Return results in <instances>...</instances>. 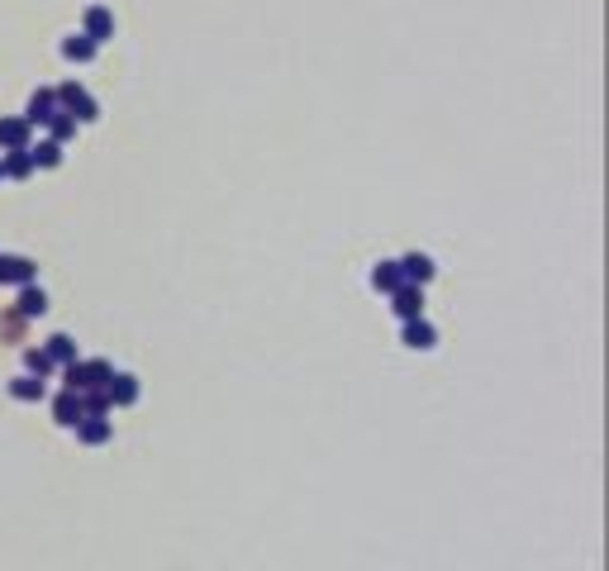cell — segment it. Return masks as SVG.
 Instances as JSON below:
<instances>
[{
	"label": "cell",
	"mask_w": 609,
	"mask_h": 571,
	"mask_svg": "<svg viewBox=\"0 0 609 571\" xmlns=\"http://www.w3.org/2000/svg\"><path fill=\"white\" fill-rule=\"evenodd\" d=\"M25 372H29V376H53L57 362L48 357V348H25Z\"/></svg>",
	"instance_id": "ffe728a7"
},
{
	"label": "cell",
	"mask_w": 609,
	"mask_h": 571,
	"mask_svg": "<svg viewBox=\"0 0 609 571\" xmlns=\"http://www.w3.org/2000/svg\"><path fill=\"white\" fill-rule=\"evenodd\" d=\"M391 310H395V320H424V286H395L391 291Z\"/></svg>",
	"instance_id": "277c9868"
},
{
	"label": "cell",
	"mask_w": 609,
	"mask_h": 571,
	"mask_svg": "<svg viewBox=\"0 0 609 571\" xmlns=\"http://www.w3.org/2000/svg\"><path fill=\"white\" fill-rule=\"evenodd\" d=\"M405 348H414V352L438 348V329L429 320H405Z\"/></svg>",
	"instance_id": "7c38bea8"
},
{
	"label": "cell",
	"mask_w": 609,
	"mask_h": 571,
	"mask_svg": "<svg viewBox=\"0 0 609 571\" xmlns=\"http://www.w3.org/2000/svg\"><path fill=\"white\" fill-rule=\"evenodd\" d=\"M53 419L62 429H76L81 419H86V410H81V391H57L53 395Z\"/></svg>",
	"instance_id": "9c48e42d"
},
{
	"label": "cell",
	"mask_w": 609,
	"mask_h": 571,
	"mask_svg": "<svg viewBox=\"0 0 609 571\" xmlns=\"http://www.w3.org/2000/svg\"><path fill=\"white\" fill-rule=\"evenodd\" d=\"M44 129H48V138H53V143H67V138H76V119H72L67 110H57V115L44 124Z\"/></svg>",
	"instance_id": "44dd1931"
},
{
	"label": "cell",
	"mask_w": 609,
	"mask_h": 571,
	"mask_svg": "<svg viewBox=\"0 0 609 571\" xmlns=\"http://www.w3.org/2000/svg\"><path fill=\"white\" fill-rule=\"evenodd\" d=\"M371 286L381 291V295H391L395 286H405V277H401V262H376V267H371Z\"/></svg>",
	"instance_id": "e0dca14e"
},
{
	"label": "cell",
	"mask_w": 609,
	"mask_h": 571,
	"mask_svg": "<svg viewBox=\"0 0 609 571\" xmlns=\"http://www.w3.org/2000/svg\"><path fill=\"white\" fill-rule=\"evenodd\" d=\"M10 395L19 400V405H38V400L48 395V386H44V376H29V372H25V376L10 381Z\"/></svg>",
	"instance_id": "4fadbf2b"
},
{
	"label": "cell",
	"mask_w": 609,
	"mask_h": 571,
	"mask_svg": "<svg viewBox=\"0 0 609 571\" xmlns=\"http://www.w3.org/2000/svg\"><path fill=\"white\" fill-rule=\"evenodd\" d=\"M34 129L25 115H0V153H15V148H29Z\"/></svg>",
	"instance_id": "5b68a950"
},
{
	"label": "cell",
	"mask_w": 609,
	"mask_h": 571,
	"mask_svg": "<svg viewBox=\"0 0 609 571\" xmlns=\"http://www.w3.org/2000/svg\"><path fill=\"white\" fill-rule=\"evenodd\" d=\"M81 410H86V414H110L115 405H110V395H105V391H81Z\"/></svg>",
	"instance_id": "7402d4cb"
},
{
	"label": "cell",
	"mask_w": 609,
	"mask_h": 571,
	"mask_svg": "<svg viewBox=\"0 0 609 571\" xmlns=\"http://www.w3.org/2000/svg\"><path fill=\"white\" fill-rule=\"evenodd\" d=\"M0 172H5V181H29V177H34L29 148H15V153H0Z\"/></svg>",
	"instance_id": "5bb4252c"
},
{
	"label": "cell",
	"mask_w": 609,
	"mask_h": 571,
	"mask_svg": "<svg viewBox=\"0 0 609 571\" xmlns=\"http://www.w3.org/2000/svg\"><path fill=\"white\" fill-rule=\"evenodd\" d=\"M57 105L67 110L76 124H96L100 119V100L86 91V87H76V81H62L57 87Z\"/></svg>",
	"instance_id": "6da1fadb"
},
{
	"label": "cell",
	"mask_w": 609,
	"mask_h": 571,
	"mask_svg": "<svg viewBox=\"0 0 609 571\" xmlns=\"http://www.w3.org/2000/svg\"><path fill=\"white\" fill-rule=\"evenodd\" d=\"M96 53H100V44H91L86 34L62 38V57H67V62H76V67H86V62H96Z\"/></svg>",
	"instance_id": "9a60e30c"
},
{
	"label": "cell",
	"mask_w": 609,
	"mask_h": 571,
	"mask_svg": "<svg viewBox=\"0 0 609 571\" xmlns=\"http://www.w3.org/2000/svg\"><path fill=\"white\" fill-rule=\"evenodd\" d=\"M72 433H76L81 448H105V443L115 438V424H110V414H86Z\"/></svg>",
	"instance_id": "3957f363"
},
{
	"label": "cell",
	"mask_w": 609,
	"mask_h": 571,
	"mask_svg": "<svg viewBox=\"0 0 609 571\" xmlns=\"http://www.w3.org/2000/svg\"><path fill=\"white\" fill-rule=\"evenodd\" d=\"M81 367H86V391H105L110 376H115V367L105 362V357H91V362H81Z\"/></svg>",
	"instance_id": "d6986e66"
},
{
	"label": "cell",
	"mask_w": 609,
	"mask_h": 571,
	"mask_svg": "<svg viewBox=\"0 0 609 571\" xmlns=\"http://www.w3.org/2000/svg\"><path fill=\"white\" fill-rule=\"evenodd\" d=\"M105 395H110V405H115V410H129V405H138L143 386H138V376H134V372H115V376H110V386H105Z\"/></svg>",
	"instance_id": "8992f818"
},
{
	"label": "cell",
	"mask_w": 609,
	"mask_h": 571,
	"mask_svg": "<svg viewBox=\"0 0 609 571\" xmlns=\"http://www.w3.org/2000/svg\"><path fill=\"white\" fill-rule=\"evenodd\" d=\"M38 281V262L25 252H0V286H29Z\"/></svg>",
	"instance_id": "7a4b0ae2"
},
{
	"label": "cell",
	"mask_w": 609,
	"mask_h": 571,
	"mask_svg": "<svg viewBox=\"0 0 609 571\" xmlns=\"http://www.w3.org/2000/svg\"><path fill=\"white\" fill-rule=\"evenodd\" d=\"M395 262H401L405 286H429V281H433V271H438L429 252H405V258H395Z\"/></svg>",
	"instance_id": "52a82bcc"
},
{
	"label": "cell",
	"mask_w": 609,
	"mask_h": 571,
	"mask_svg": "<svg viewBox=\"0 0 609 571\" xmlns=\"http://www.w3.org/2000/svg\"><path fill=\"white\" fill-rule=\"evenodd\" d=\"M15 314H19V320H44V314H48V291L44 286H19V301H15Z\"/></svg>",
	"instance_id": "30bf717a"
},
{
	"label": "cell",
	"mask_w": 609,
	"mask_h": 571,
	"mask_svg": "<svg viewBox=\"0 0 609 571\" xmlns=\"http://www.w3.org/2000/svg\"><path fill=\"white\" fill-rule=\"evenodd\" d=\"M0 181H5V172H0Z\"/></svg>",
	"instance_id": "603a6c76"
},
{
	"label": "cell",
	"mask_w": 609,
	"mask_h": 571,
	"mask_svg": "<svg viewBox=\"0 0 609 571\" xmlns=\"http://www.w3.org/2000/svg\"><path fill=\"white\" fill-rule=\"evenodd\" d=\"M44 348H48V357H53V362H57V367H67V362H76V338H72V333H53V338H48V343H44Z\"/></svg>",
	"instance_id": "ac0fdd59"
},
{
	"label": "cell",
	"mask_w": 609,
	"mask_h": 571,
	"mask_svg": "<svg viewBox=\"0 0 609 571\" xmlns=\"http://www.w3.org/2000/svg\"><path fill=\"white\" fill-rule=\"evenodd\" d=\"M57 110H62V105H57V91H34V96H29V110H25L29 129H44V124H48Z\"/></svg>",
	"instance_id": "8fae6325"
},
{
	"label": "cell",
	"mask_w": 609,
	"mask_h": 571,
	"mask_svg": "<svg viewBox=\"0 0 609 571\" xmlns=\"http://www.w3.org/2000/svg\"><path fill=\"white\" fill-rule=\"evenodd\" d=\"M81 34H86L91 44H110V38H115V15L105 5H91L86 19H81Z\"/></svg>",
	"instance_id": "ba28073f"
},
{
	"label": "cell",
	"mask_w": 609,
	"mask_h": 571,
	"mask_svg": "<svg viewBox=\"0 0 609 571\" xmlns=\"http://www.w3.org/2000/svg\"><path fill=\"white\" fill-rule=\"evenodd\" d=\"M29 162H34V172L38 167H62V143H53V138L29 143Z\"/></svg>",
	"instance_id": "2e32d148"
}]
</instances>
